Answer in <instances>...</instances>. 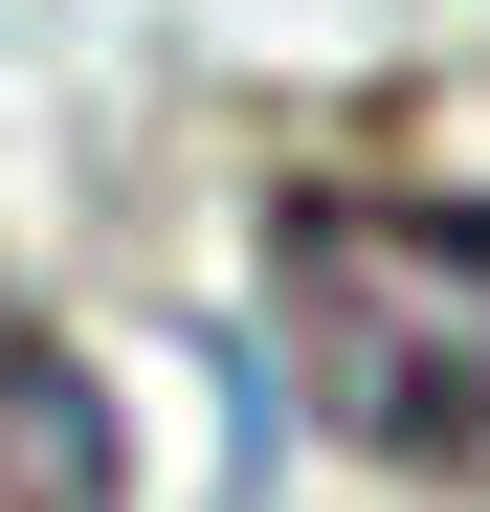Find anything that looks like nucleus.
<instances>
[{
	"label": "nucleus",
	"mask_w": 490,
	"mask_h": 512,
	"mask_svg": "<svg viewBox=\"0 0 490 512\" xmlns=\"http://www.w3.org/2000/svg\"><path fill=\"white\" fill-rule=\"evenodd\" d=\"M0 512H134V423L23 290H0Z\"/></svg>",
	"instance_id": "f03ea898"
},
{
	"label": "nucleus",
	"mask_w": 490,
	"mask_h": 512,
	"mask_svg": "<svg viewBox=\"0 0 490 512\" xmlns=\"http://www.w3.org/2000/svg\"><path fill=\"white\" fill-rule=\"evenodd\" d=\"M268 357L357 468L490 512V201L468 179H290L268 201Z\"/></svg>",
	"instance_id": "f257e3e1"
}]
</instances>
